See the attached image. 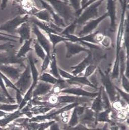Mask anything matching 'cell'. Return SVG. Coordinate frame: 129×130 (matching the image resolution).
Masks as SVG:
<instances>
[{
    "label": "cell",
    "mask_w": 129,
    "mask_h": 130,
    "mask_svg": "<svg viewBox=\"0 0 129 130\" xmlns=\"http://www.w3.org/2000/svg\"><path fill=\"white\" fill-rule=\"evenodd\" d=\"M122 3V11L121 20L119 23L118 30H117V40H116V56L114 64L112 70L110 78L111 79H119V54L122 48V43L124 39V30H125V15L126 11V1H120Z\"/></svg>",
    "instance_id": "cell-1"
},
{
    "label": "cell",
    "mask_w": 129,
    "mask_h": 130,
    "mask_svg": "<svg viewBox=\"0 0 129 130\" xmlns=\"http://www.w3.org/2000/svg\"><path fill=\"white\" fill-rule=\"evenodd\" d=\"M55 12L64 20L66 26L76 20L75 12L69 5L68 1H47Z\"/></svg>",
    "instance_id": "cell-2"
},
{
    "label": "cell",
    "mask_w": 129,
    "mask_h": 130,
    "mask_svg": "<svg viewBox=\"0 0 129 130\" xmlns=\"http://www.w3.org/2000/svg\"><path fill=\"white\" fill-rule=\"evenodd\" d=\"M102 2H103V1L102 0L95 1V2L91 4L89 6H88L85 10H83L81 15L75 20L77 25V24L84 25L90 20H95V19L99 18L98 7L102 4Z\"/></svg>",
    "instance_id": "cell-3"
},
{
    "label": "cell",
    "mask_w": 129,
    "mask_h": 130,
    "mask_svg": "<svg viewBox=\"0 0 129 130\" xmlns=\"http://www.w3.org/2000/svg\"><path fill=\"white\" fill-rule=\"evenodd\" d=\"M97 70L101 75V82H102V87L104 89L105 91L109 98L110 103H113L117 99L119 95L115 88V85L112 82L109 72L107 71V72L104 73L99 67L97 68Z\"/></svg>",
    "instance_id": "cell-4"
},
{
    "label": "cell",
    "mask_w": 129,
    "mask_h": 130,
    "mask_svg": "<svg viewBox=\"0 0 129 130\" xmlns=\"http://www.w3.org/2000/svg\"><path fill=\"white\" fill-rule=\"evenodd\" d=\"M32 78L29 64L26 65L24 71L22 73L20 78L16 83H14L15 87L22 93V95H24L28 89L32 85Z\"/></svg>",
    "instance_id": "cell-5"
},
{
    "label": "cell",
    "mask_w": 129,
    "mask_h": 130,
    "mask_svg": "<svg viewBox=\"0 0 129 130\" xmlns=\"http://www.w3.org/2000/svg\"><path fill=\"white\" fill-rule=\"evenodd\" d=\"M30 15L25 14L24 15H17L12 20L8 21L2 25L0 26V30L6 31L8 34L12 35L14 32H16V30L19 26L25 22H27L29 20Z\"/></svg>",
    "instance_id": "cell-6"
},
{
    "label": "cell",
    "mask_w": 129,
    "mask_h": 130,
    "mask_svg": "<svg viewBox=\"0 0 129 130\" xmlns=\"http://www.w3.org/2000/svg\"><path fill=\"white\" fill-rule=\"evenodd\" d=\"M17 52L14 48H11L4 52L0 53V64L10 65L13 64H19L21 67H26L24 61L26 58H18L17 57Z\"/></svg>",
    "instance_id": "cell-7"
},
{
    "label": "cell",
    "mask_w": 129,
    "mask_h": 130,
    "mask_svg": "<svg viewBox=\"0 0 129 130\" xmlns=\"http://www.w3.org/2000/svg\"><path fill=\"white\" fill-rule=\"evenodd\" d=\"M31 30L36 35V37H37V42L44 48V50L45 51L46 55H51V53L52 51V45H51V44L50 42L48 39L46 37V35L42 32V30H40L39 27L35 25V24H32Z\"/></svg>",
    "instance_id": "cell-8"
},
{
    "label": "cell",
    "mask_w": 129,
    "mask_h": 130,
    "mask_svg": "<svg viewBox=\"0 0 129 130\" xmlns=\"http://www.w3.org/2000/svg\"><path fill=\"white\" fill-rule=\"evenodd\" d=\"M106 18H108V14H107V13L104 14L103 15H102L101 17H99L97 19L88 21V22L85 24L83 28L78 33V37H82V36L89 35L90 33L93 32V31L97 28L99 24L102 22L103 20H105Z\"/></svg>",
    "instance_id": "cell-9"
},
{
    "label": "cell",
    "mask_w": 129,
    "mask_h": 130,
    "mask_svg": "<svg viewBox=\"0 0 129 130\" xmlns=\"http://www.w3.org/2000/svg\"><path fill=\"white\" fill-rule=\"evenodd\" d=\"M22 70L21 68H16L12 65L0 64V72L7 77L9 80L14 83L17 81L22 74Z\"/></svg>",
    "instance_id": "cell-10"
},
{
    "label": "cell",
    "mask_w": 129,
    "mask_h": 130,
    "mask_svg": "<svg viewBox=\"0 0 129 130\" xmlns=\"http://www.w3.org/2000/svg\"><path fill=\"white\" fill-rule=\"evenodd\" d=\"M60 93L68 94V95H75V96H82L89 98H95L98 94V92H89L83 89L81 87H68L61 91Z\"/></svg>",
    "instance_id": "cell-11"
},
{
    "label": "cell",
    "mask_w": 129,
    "mask_h": 130,
    "mask_svg": "<svg viewBox=\"0 0 129 130\" xmlns=\"http://www.w3.org/2000/svg\"><path fill=\"white\" fill-rule=\"evenodd\" d=\"M65 46L67 49V52H66V58H70L72 56L75 55H77L78 53L81 52H90V50L86 47H85L84 46L81 45L78 43H73L70 42H64Z\"/></svg>",
    "instance_id": "cell-12"
},
{
    "label": "cell",
    "mask_w": 129,
    "mask_h": 130,
    "mask_svg": "<svg viewBox=\"0 0 129 130\" xmlns=\"http://www.w3.org/2000/svg\"><path fill=\"white\" fill-rule=\"evenodd\" d=\"M40 4L42 6V8L44 9L47 10L51 15V17L52 18V22L55 24V25L57 26L58 27L62 28H65L66 27V25L65 24L64 20L60 18L57 13H55L54 9L52 8L51 6L47 2V1H39Z\"/></svg>",
    "instance_id": "cell-13"
},
{
    "label": "cell",
    "mask_w": 129,
    "mask_h": 130,
    "mask_svg": "<svg viewBox=\"0 0 129 130\" xmlns=\"http://www.w3.org/2000/svg\"><path fill=\"white\" fill-rule=\"evenodd\" d=\"M107 2V14L110 19V31L113 32L116 29V3L113 0H108Z\"/></svg>",
    "instance_id": "cell-14"
},
{
    "label": "cell",
    "mask_w": 129,
    "mask_h": 130,
    "mask_svg": "<svg viewBox=\"0 0 129 130\" xmlns=\"http://www.w3.org/2000/svg\"><path fill=\"white\" fill-rule=\"evenodd\" d=\"M53 85H50L48 83H44L42 81H38L37 85L33 89L32 98L37 97H42L44 95H47L51 91Z\"/></svg>",
    "instance_id": "cell-15"
},
{
    "label": "cell",
    "mask_w": 129,
    "mask_h": 130,
    "mask_svg": "<svg viewBox=\"0 0 129 130\" xmlns=\"http://www.w3.org/2000/svg\"><path fill=\"white\" fill-rule=\"evenodd\" d=\"M93 60V55L92 53L90 50V52L88 53V56L86 58H85L84 60L82 61L80 64H78L77 65H75V66H73V67H71L70 69H73L72 71V75L74 76H78V75H82V73H83V71H84L86 68L92 63Z\"/></svg>",
    "instance_id": "cell-16"
},
{
    "label": "cell",
    "mask_w": 129,
    "mask_h": 130,
    "mask_svg": "<svg viewBox=\"0 0 129 130\" xmlns=\"http://www.w3.org/2000/svg\"><path fill=\"white\" fill-rule=\"evenodd\" d=\"M96 116L97 114L90 109V108H86L82 116L79 117V123L84 125H91L96 124ZM97 122V121H96Z\"/></svg>",
    "instance_id": "cell-17"
},
{
    "label": "cell",
    "mask_w": 129,
    "mask_h": 130,
    "mask_svg": "<svg viewBox=\"0 0 129 130\" xmlns=\"http://www.w3.org/2000/svg\"><path fill=\"white\" fill-rule=\"evenodd\" d=\"M16 32L19 34L20 37V43L22 44L26 40H28L30 38V32H31V26L29 22H25L19 26L16 30Z\"/></svg>",
    "instance_id": "cell-18"
},
{
    "label": "cell",
    "mask_w": 129,
    "mask_h": 130,
    "mask_svg": "<svg viewBox=\"0 0 129 130\" xmlns=\"http://www.w3.org/2000/svg\"><path fill=\"white\" fill-rule=\"evenodd\" d=\"M24 115L21 111L17 110L12 112V113L8 114L4 118H0V127L2 128H5L6 127H7L8 125H9L11 122H12L13 120H15V119H17L20 118L22 117Z\"/></svg>",
    "instance_id": "cell-19"
},
{
    "label": "cell",
    "mask_w": 129,
    "mask_h": 130,
    "mask_svg": "<svg viewBox=\"0 0 129 130\" xmlns=\"http://www.w3.org/2000/svg\"><path fill=\"white\" fill-rule=\"evenodd\" d=\"M50 74L54 76L55 78L57 79H62L60 77L58 71V67L57 64V53L56 49L53 50L51 53L50 55Z\"/></svg>",
    "instance_id": "cell-20"
},
{
    "label": "cell",
    "mask_w": 129,
    "mask_h": 130,
    "mask_svg": "<svg viewBox=\"0 0 129 130\" xmlns=\"http://www.w3.org/2000/svg\"><path fill=\"white\" fill-rule=\"evenodd\" d=\"M102 86L99 88L98 94L94 98V100H93L92 103V105H91V107H90V109L93 111L96 114L102 111L103 109H104L102 101Z\"/></svg>",
    "instance_id": "cell-21"
},
{
    "label": "cell",
    "mask_w": 129,
    "mask_h": 130,
    "mask_svg": "<svg viewBox=\"0 0 129 130\" xmlns=\"http://www.w3.org/2000/svg\"><path fill=\"white\" fill-rule=\"evenodd\" d=\"M28 64L30 66V71H31V75H32V85L34 87L37 85L38 83V79H39V71L37 69V67L35 66V62H34V59L32 58V55H29L28 56Z\"/></svg>",
    "instance_id": "cell-22"
},
{
    "label": "cell",
    "mask_w": 129,
    "mask_h": 130,
    "mask_svg": "<svg viewBox=\"0 0 129 130\" xmlns=\"http://www.w3.org/2000/svg\"><path fill=\"white\" fill-rule=\"evenodd\" d=\"M46 35L48 38V40L52 45V50H55V46L60 42H70V40L68 38L63 37L62 35H56L53 33H46Z\"/></svg>",
    "instance_id": "cell-23"
},
{
    "label": "cell",
    "mask_w": 129,
    "mask_h": 130,
    "mask_svg": "<svg viewBox=\"0 0 129 130\" xmlns=\"http://www.w3.org/2000/svg\"><path fill=\"white\" fill-rule=\"evenodd\" d=\"M32 40L30 39L28 40H26L22 44V46L20 47L17 52V57L18 58H26V54L32 51L31 48V43Z\"/></svg>",
    "instance_id": "cell-24"
},
{
    "label": "cell",
    "mask_w": 129,
    "mask_h": 130,
    "mask_svg": "<svg viewBox=\"0 0 129 130\" xmlns=\"http://www.w3.org/2000/svg\"><path fill=\"white\" fill-rule=\"evenodd\" d=\"M64 79H57V78H55L54 76H52L49 73L46 72L41 73V75L39 76V79H38L39 81H42V82L48 83L50 85H56L57 83H60Z\"/></svg>",
    "instance_id": "cell-25"
},
{
    "label": "cell",
    "mask_w": 129,
    "mask_h": 130,
    "mask_svg": "<svg viewBox=\"0 0 129 130\" xmlns=\"http://www.w3.org/2000/svg\"><path fill=\"white\" fill-rule=\"evenodd\" d=\"M33 17H35V18H37V20H39L41 22H44L49 23L50 22H52V18L51 17V15L46 9L40 10L38 12H37L33 15Z\"/></svg>",
    "instance_id": "cell-26"
},
{
    "label": "cell",
    "mask_w": 129,
    "mask_h": 130,
    "mask_svg": "<svg viewBox=\"0 0 129 130\" xmlns=\"http://www.w3.org/2000/svg\"><path fill=\"white\" fill-rule=\"evenodd\" d=\"M112 110L110 109H105L99 113H97L96 116V121L99 123H111L112 120H110V113Z\"/></svg>",
    "instance_id": "cell-27"
},
{
    "label": "cell",
    "mask_w": 129,
    "mask_h": 130,
    "mask_svg": "<svg viewBox=\"0 0 129 130\" xmlns=\"http://www.w3.org/2000/svg\"><path fill=\"white\" fill-rule=\"evenodd\" d=\"M33 46H34L35 53L37 55V57H39L43 61L44 60V58H46V53L45 52V51L44 50V48L41 46L39 43L37 42V40H34Z\"/></svg>",
    "instance_id": "cell-28"
},
{
    "label": "cell",
    "mask_w": 129,
    "mask_h": 130,
    "mask_svg": "<svg viewBox=\"0 0 129 130\" xmlns=\"http://www.w3.org/2000/svg\"><path fill=\"white\" fill-rule=\"evenodd\" d=\"M76 27H77V23H76V21L75 20L74 22L71 23L70 25L67 26L65 28L63 29L62 32L60 33V35H62L63 37H64L68 35H73Z\"/></svg>",
    "instance_id": "cell-29"
},
{
    "label": "cell",
    "mask_w": 129,
    "mask_h": 130,
    "mask_svg": "<svg viewBox=\"0 0 129 130\" xmlns=\"http://www.w3.org/2000/svg\"><path fill=\"white\" fill-rule=\"evenodd\" d=\"M18 108V104H0V110L5 112H14Z\"/></svg>",
    "instance_id": "cell-30"
},
{
    "label": "cell",
    "mask_w": 129,
    "mask_h": 130,
    "mask_svg": "<svg viewBox=\"0 0 129 130\" xmlns=\"http://www.w3.org/2000/svg\"><path fill=\"white\" fill-rule=\"evenodd\" d=\"M102 105H103V109H104V110L105 109H110V110H112L109 98L108 97L103 87H102Z\"/></svg>",
    "instance_id": "cell-31"
},
{
    "label": "cell",
    "mask_w": 129,
    "mask_h": 130,
    "mask_svg": "<svg viewBox=\"0 0 129 130\" xmlns=\"http://www.w3.org/2000/svg\"><path fill=\"white\" fill-rule=\"evenodd\" d=\"M68 124L69 127H75L77 124H79V116H78L77 113L76 107L73 109V111L71 113L70 118L69 119V121H68Z\"/></svg>",
    "instance_id": "cell-32"
},
{
    "label": "cell",
    "mask_w": 129,
    "mask_h": 130,
    "mask_svg": "<svg viewBox=\"0 0 129 130\" xmlns=\"http://www.w3.org/2000/svg\"><path fill=\"white\" fill-rule=\"evenodd\" d=\"M97 68H98V66L97 65L94 64H90L86 68V69L84 71V75L83 76H84L85 78H89L90 76H91L93 74H94V73L96 71V70L97 69Z\"/></svg>",
    "instance_id": "cell-33"
},
{
    "label": "cell",
    "mask_w": 129,
    "mask_h": 130,
    "mask_svg": "<svg viewBox=\"0 0 129 130\" xmlns=\"http://www.w3.org/2000/svg\"><path fill=\"white\" fill-rule=\"evenodd\" d=\"M62 130H100L99 129H94V128H92V129H90V128L88 127H86V125H84L81 124V123H79V124H77L76 126H75V127H69V126H68V127H64V129Z\"/></svg>",
    "instance_id": "cell-34"
},
{
    "label": "cell",
    "mask_w": 129,
    "mask_h": 130,
    "mask_svg": "<svg viewBox=\"0 0 129 130\" xmlns=\"http://www.w3.org/2000/svg\"><path fill=\"white\" fill-rule=\"evenodd\" d=\"M0 88L2 89V91L4 93V94L6 95V97L8 98V99L10 100V103H15V100L11 96V95L9 94V93L8 92L7 89H6V87L5 84H4V80L2 78V77L0 76Z\"/></svg>",
    "instance_id": "cell-35"
},
{
    "label": "cell",
    "mask_w": 129,
    "mask_h": 130,
    "mask_svg": "<svg viewBox=\"0 0 129 130\" xmlns=\"http://www.w3.org/2000/svg\"><path fill=\"white\" fill-rule=\"evenodd\" d=\"M0 76L2 77V78L3 80H4V84H5L6 87L12 88V89H15V90L16 91V92H17V91H20L17 88L15 87V84L12 83L11 80H9V79H8L7 77H6L5 75H4L3 73H2L1 72H0Z\"/></svg>",
    "instance_id": "cell-36"
},
{
    "label": "cell",
    "mask_w": 129,
    "mask_h": 130,
    "mask_svg": "<svg viewBox=\"0 0 129 130\" xmlns=\"http://www.w3.org/2000/svg\"><path fill=\"white\" fill-rule=\"evenodd\" d=\"M100 46L105 49H109L111 47L112 45V40L109 36H104V38H103L102 42H100Z\"/></svg>",
    "instance_id": "cell-37"
},
{
    "label": "cell",
    "mask_w": 129,
    "mask_h": 130,
    "mask_svg": "<svg viewBox=\"0 0 129 130\" xmlns=\"http://www.w3.org/2000/svg\"><path fill=\"white\" fill-rule=\"evenodd\" d=\"M115 89L117 91V93H118V95H119V97L122 98V99L123 100H124L127 104H128V101H129V95H128V93L125 92L124 90H122L121 89H119L118 87L117 86H115Z\"/></svg>",
    "instance_id": "cell-38"
},
{
    "label": "cell",
    "mask_w": 129,
    "mask_h": 130,
    "mask_svg": "<svg viewBox=\"0 0 129 130\" xmlns=\"http://www.w3.org/2000/svg\"><path fill=\"white\" fill-rule=\"evenodd\" d=\"M68 2L69 5L72 7L75 13L81 9V1L80 0H70Z\"/></svg>",
    "instance_id": "cell-39"
},
{
    "label": "cell",
    "mask_w": 129,
    "mask_h": 130,
    "mask_svg": "<svg viewBox=\"0 0 129 130\" xmlns=\"http://www.w3.org/2000/svg\"><path fill=\"white\" fill-rule=\"evenodd\" d=\"M50 55H46V58L44 60H43L42 64V67H41V73H42L46 70L48 67H49L50 63Z\"/></svg>",
    "instance_id": "cell-40"
},
{
    "label": "cell",
    "mask_w": 129,
    "mask_h": 130,
    "mask_svg": "<svg viewBox=\"0 0 129 130\" xmlns=\"http://www.w3.org/2000/svg\"><path fill=\"white\" fill-rule=\"evenodd\" d=\"M58 71H59V74H60V77L64 80H70V79L73 78V76H74L71 73L66 72V71H64L62 69H60V68H58Z\"/></svg>",
    "instance_id": "cell-41"
},
{
    "label": "cell",
    "mask_w": 129,
    "mask_h": 130,
    "mask_svg": "<svg viewBox=\"0 0 129 130\" xmlns=\"http://www.w3.org/2000/svg\"><path fill=\"white\" fill-rule=\"evenodd\" d=\"M0 103L2 104H10V103L11 104L10 101L8 99V98L4 94V93L1 88H0Z\"/></svg>",
    "instance_id": "cell-42"
},
{
    "label": "cell",
    "mask_w": 129,
    "mask_h": 130,
    "mask_svg": "<svg viewBox=\"0 0 129 130\" xmlns=\"http://www.w3.org/2000/svg\"><path fill=\"white\" fill-rule=\"evenodd\" d=\"M105 35L102 33V32H99V31H97L96 34L95 35V44L99 45L100 42H102V40H103V38H104Z\"/></svg>",
    "instance_id": "cell-43"
},
{
    "label": "cell",
    "mask_w": 129,
    "mask_h": 130,
    "mask_svg": "<svg viewBox=\"0 0 129 130\" xmlns=\"http://www.w3.org/2000/svg\"><path fill=\"white\" fill-rule=\"evenodd\" d=\"M86 104H84V105H82V104H81V105H77V106H76L77 113L79 117L84 113L85 109H86Z\"/></svg>",
    "instance_id": "cell-44"
},
{
    "label": "cell",
    "mask_w": 129,
    "mask_h": 130,
    "mask_svg": "<svg viewBox=\"0 0 129 130\" xmlns=\"http://www.w3.org/2000/svg\"><path fill=\"white\" fill-rule=\"evenodd\" d=\"M15 45L11 44V42H7L6 44H0V51H8L11 48H14Z\"/></svg>",
    "instance_id": "cell-45"
},
{
    "label": "cell",
    "mask_w": 129,
    "mask_h": 130,
    "mask_svg": "<svg viewBox=\"0 0 129 130\" xmlns=\"http://www.w3.org/2000/svg\"><path fill=\"white\" fill-rule=\"evenodd\" d=\"M6 130H24L22 126L18 125H9Z\"/></svg>",
    "instance_id": "cell-46"
},
{
    "label": "cell",
    "mask_w": 129,
    "mask_h": 130,
    "mask_svg": "<svg viewBox=\"0 0 129 130\" xmlns=\"http://www.w3.org/2000/svg\"><path fill=\"white\" fill-rule=\"evenodd\" d=\"M23 100V95L22 94V93L20 91H17L16 92V100H17V103L19 105H20V103H22V101Z\"/></svg>",
    "instance_id": "cell-47"
},
{
    "label": "cell",
    "mask_w": 129,
    "mask_h": 130,
    "mask_svg": "<svg viewBox=\"0 0 129 130\" xmlns=\"http://www.w3.org/2000/svg\"><path fill=\"white\" fill-rule=\"evenodd\" d=\"M48 129V130H61L60 129V125H59L58 123H56V122L52 123V125H50Z\"/></svg>",
    "instance_id": "cell-48"
},
{
    "label": "cell",
    "mask_w": 129,
    "mask_h": 130,
    "mask_svg": "<svg viewBox=\"0 0 129 130\" xmlns=\"http://www.w3.org/2000/svg\"><path fill=\"white\" fill-rule=\"evenodd\" d=\"M0 41H8V42H17V40L12 38H8V37H4L2 35H0Z\"/></svg>",
    "instance_id": "cell-49"
},
{
    "label": "cell",
    "mask_w": 129,
    "mask_h": 130,
    "mask_svg": "<svg viewBox=\"0 0 129 130\" xmlns=\"http://www.w3.org/2000/svg\"><path fill=\"white\" fill-rule=\"evenodd\" d=\"M0 35H2V36H4V37H8V38H15V39H19L20 40V37H18V36H15L14 35H10V34H8V33H6V32H0Z\"/></svg>",
    "instance_id": "cell-50"
},
{
    "label": "cell",
    "mask_w": 129,
    "mask_h": 130,
    "mask_svg": "<svg viewBox=\"0 0 129 130\" xmlns=\"http://www.w3.org/2000/svg\"><path fill=\"white\" fill-rule=\"evenodd\" d=\"M110 130H119V126L117 125V123H113V122L112 121V123H110Z\"/></svg>",
    "instance_id": "cell-51"
},
{
    "label": "cell",
    "mask_w": 129,
    "mask_h": 130,
    "mask_svg": "<svg viewBox=\"0 0 129 130\" xmlns=\"http://www.w3.org/2000/svg\"><path fill=\"white\" fill-rule=\"evenodd\" d=\"M7 0H3L2 1V4H1V8L2 10H4L6 7V5H7Z\"/></svg>",
    "instance_id": "cell-52"
},
{
    "label": "cell",
    "mask_w": 129,
    "mask_h": 130,
    "mask_svg": "<svg viewBox=\"0 0 129 130\" xmlns=\"http://www.w3.org/2000/svg\"><path fill=\"white\" fill-rule=\"evenodd\" d=\"M0 130H4V128H2L0 127Z\"/></svg>",
    "instance_id": "cell-53"
}]
</instances>
